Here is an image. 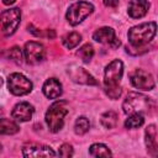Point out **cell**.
I'll return each mask as SVG.
<instances>
[{"instance_id":"cell-1","label":"cell","mask_w":158,"mask_h":158,"mask_svg":"<svg viewBox=\"0 0 158 158\" xmlns=\"http://www.w3.org/2000/svg\"><path fill=\"white\" fill-rule=\"evenodd\" d=\"M123 74V63L120 59H114L111 60L104 70V85H105V93L106 95L116 100L121 96V86L120 81Z\"/></svg>"},{"instance_id":"cell-2","label":"cell","mask_w":158,"mask_h":158,"mask_svg":"<svg viewBox=\"0 0 158 158\" xmlns=\"http://www.w3.org/2000/svg\"><path fill=\"white\" fill-rule=\"evenodd\" d=\"M156 32H157L156 22H144L131 27L127 32V38L132 47L139 48L147 44L148 42H151L156 36Z\"/></svg>"},{"instance_id":"cell-3","label":"cell","mask_w":158,"mask_h":158,"mask_svg":"<svg viewBox=\"0 0 158 158\" xmlns=\"http://www.w3.org/2000/svg\"><path fill=\"white\" fill-rule=\"evenodd\" d=\"M68 112H69V109H68L67 101L59 100V101L53 102L48 107L46 116H44L48 130L53 133L59 132L64 126V117L68 115Z\"/></svg>"},{"instance_id":"cell-4","label":"cell","mask_w":158,"mask_h":158,"mask_svg":"<svg viewBox=\"0 0 158 158\" xmlns=\"http://www.w3.org/2000/svg\"><path fill=\"white\" fill-rule=\"evenodd\" d=\"M151 107H152L151 98L136 91L128 93L122 102V110L126 115H132V114L146 115L149 112Z\"/></svg>"},{"instance_id":"cell-5","label":"cell","mask_w":158,"mask_h":158,"mask_svg":"<svg viewBox=\"0 0 158 158\" xmlns=\"http://www.w3.org/2000/svg\"><path fill=\"white\" fill-rule=\"evenodd\" d=\"M94 11V5L89 1H77L72 4L65 14V19L69 25L77 26L83 22Z\"/></svg>"},{"instance_id":"cell-6","label":"cell","mask_w":158,"mask_h":158,"mask_svg":"<svg viewBox=\"0 0 158 158\" xmlns=\"http://www.w3.org/2000/svg\"><path fill=\"white\" fill-rule=\"evenodd\" d=\"M21 22V10L17 7L4 10L0 14V28L4 36H11L16 32Z\"/></svg>"},{"instance_id":"cell-7","label":"cell","mask_w":158,"mask_h":158,"mask_svg":"<svg viewBox=\"0 0 158 158\" xmlns=\"http://www.w3.org/2000/svg\"><path fill=\"white\" fill-rule=\"evenodd\" d=\"M32 88V81L21 73H11L7 77V89L16 96H22L31 93Z\"/></svg>"},{"instance_id":"cell-8","label":"cell","mask_w":158,"mask_h":158,"mask_svg":"<svg viewBox=\"0 0 158 158\" xmlns=\"http://www.w3.org/2000/svg\"><path fill=\"white\" fill-rule=\"evenodd\" d=\"M130 81L136 89L143 90V91H149L154 89V85H156L153 75L143 69H135L130 74Z\"/></svg>"},{"instance_id":"cell-9","label":"cell","mask_w":158,"mask_h":158,"mask_svg":"<svg viewBox=\"0 0 158 158\" xmlns=\"http://www.w3.org/2000/svg\"><path fill=\"white\" fill-rule=\"evenodd\" d=\"M44 47L42 43L36 41H30L25 43L23 47V57L28 64H37L44 59Z\"/></svg>"},{"instance_id":"cell-10","label":"cell","mask_w":158,"mask_h":158,"mask_svg":"<svg viewBox=\"0 0 158 158\" xmlns=\"http://www.w3.org/2000/svg\"><path fill=\"white\" fill-rule=\"evenodd\" d=\"M93 40L96 41V42H99V43H106L111 48H117L121 44L120 40L116 37L115 31L111 27H101V28H98L93 33Z\"/></svg>"},{"instance_id":"cell-11","label":"cell","mask_w":158,"mask_h":158,"mask_svg":"<svg viewBox=\"0 0 158 158\" xmlns=\"http://www.w3.org/2000/svg\"><path fill=\"white\" fill-rule=\"evenodd\" d=\"M68 74L74 83L84 84V85H96L98 84L95 78L89 72H86L84 68H81L77 64H73L68 68Z\"/></svg>"},{"instance_id":"cell-12","label":"cell","mask_w":158,"mask_h":158,"mask_svg":"<svg viewBox=\"0 0 158 158\" xmlns=\"http://www.w3.org/2000/svg\"><path fill=\"white\" fill-rule=\"evenodd\" d=\"M22 156L31 158V157H56L57 153L49 147V146H42V144H26L22 148Z\"/></svg>"},{"instance_id":"cell-13","label":"cell","mask_w":158,"mask_h":158,"mask_svg":"<svg viewBox=\"0 0 158 158\" xmlns=\"http://www.w3.org/2000/svg\"><path fill=\"white\" fill-rule=\"evenodd\" d=\"M33 112H35V107L30 102L22 101V102H19V104H16L14 106V109L11 111V116L16 121L27 122V121H30L32 118Z\"/></svg>"},{"instance_id":"cell-14","label":"cell","mask_w":158,"mask_h":158,"mask_svg":"<svg viewBox=\"0 0 158 158\" xmlns=\"http://www.w3.org/2000/svg\"><path fill=\"white\" fill-rule=\"evenodd\" d=\"M144 142L147 147V152L152 157L158 156V142H157V128L156 125L147 126L144 131Z\"/></svg>"},{"instance_id":"cell-15","label":"cell","mask_w":158,"mask_h":158,"mask_svg":"<svg viewBox=\"0 0 158 158\" xmlns=\"http://www.w3.org/2000/svg\"><path fill=\"white\" fill-rule=\"evenodd\" d=\"M149 9V2L147 0H131L127 7V14L132 19L143 17Z\"/></svg>"},{"instance_id":"cell-16","label":"cell","mask_w":158,"mask_h":158,"mask_svg":"<svg viewBox=\"0 0 158 158\" xmlns=\"http://www.w3.org/2000/svg\"><path fill=\"white\" fill-rule=\"evenodd\" d=\"M42 91L44 94L46 98L48 99H57L62 95L63 89H62V84L58 79L56 78H49L44 81L43 86H42Z\"/></svg>"},{"instance_id":"cell-17","label":"cell","mask_w":158,"mask_h":158,"mask_svg":"<svg viewBox=\"0 0 158 158\" xmlns=\"http://www.w3.org/2000/svg\"><path fill=\"white\" fill-rule=\"evenodd\" d=\"M20 131L17 122L10 118H0V135H15Z\"/></svg>"},{"instance_id":"cell-18","label":"cell","mask_w":158,"mask_h":158,"mask_svg":"<svg viewBox=\"0 0 158 158\" xmlns=\"http://www.w3.org/2000/svg\"><path fill=\"white\" fill-rule=\"evenodd\" d=\"M89 154L91 157H111L112 152L104 143H94L89 148Z\"/></svg>"},{"instance_id":"cell-19","label":"cell","mask_w":158,"mask_h":158,"mask_svg":"<svg viewBox=\"0 0 158 158\" xmlns=\"http://www.w3.org/2000/svg\"><path fill=\"white\" fill-rule=\"evenodd\" d=\"M80 41H81V35L78 33V32H75V31L69 32V33H67V35H64L62 37V42H63L64 47L68 48V49L75 48L80 43Z\"/></svg>"},{"instance_id":"cell-20","label":"cell","mask_w":158,"mask_h":158,"mask_svg":"<svg viewBox=\"0 0 158 158\" xmlns=\"http://www.w3.org/2000/svg\"><path fill=\"white\" fill-rule=\"evenodd\" d=\"M100 122L105 128H114L117 125V114L115 111H106L101 115Z\"/></svg>"},{"instance_id":"cell-21","label":"cell","mask_w":158,"mask_h":158,"mask_svg":"<svg viewBox=\"0 0 158 158\" xmlns=\"http://www.w3.org/2000/svg\"><path fill=\"white\" fill-rule=\"evenodd\" d=\"M90 128V121L89 118H86L85 116H80L75 120V123H74V132L79 136H83L85 135Z\"/></svg>"},{"instance_id":"cell-22","label":"cell","mask_w":158,"mask_h":158,"mask_svg":"<svg viewBox=\"0 0 158 158\" xmlns=\"http://www.w3.org/2000/svg\"><path fill=\"white\" fill-rule=\"evenodd\" d=\"M144 122V116L141 114H132L128 116V118L125 121V127L128 130H135L138 128L143 125Z\"/></svg>"},{"instance_id":"cell-23","label":"cell","mask_w":158,"mask_h":158,"mask_svg":"<svg viewBox=\"0 0 158 158\" xmlns=\"http://www.w3.org/2000/svg\"><path fill=\"white\" fill-rule=\"evenodd\" d=\"M78 56L83 59L84 63L90 62L91 58H93V56H94V48H93V46H91L90 43L83 44V46L78 49Z\"/></svg>"},{"instance_id":"cell-24","label":"cell","mask_w":158,"mask_h":158,"mask_svg":"<svg viewBox=\"0 0 158 158\" xmlns=\"http://www.w3.org/2000/svg\"><path fill=\"white\" fill-rule=\"evenodd\" d=\"M7 56H9L10 59H12V60L16 62V63H21V62H22V52H21V49H20L19 47H16V46L9 49Z\"/></svg>"},{"instance_id":"cell-25","label":"cell","mask_w":158,"mask_h":158,"mask_svg":"<svg viewBox=\"0 0 158 158\" xmlns=\"http://www.w3.org/2000/svg\"><path fill=\"white\" fill-rule=\"evenodd\" d=\"M73 154H74L73 147H72V144H69V143H63V144L59 147V149H58V156H59V157L68 158V157H72Z\"/></svg>"},{"instance_id":"cell-26","label":"cell","mask_w":158,"mask_h":158,"mask_svg":"<svg viewBox=\"0 0 158 158\" xmlns=\"http://www.w3.org/2000/svg\"><path fill=\"white\" fill-rule=\"evenodd\" d=\"M16 1H17V0H2L4 5H7V6H9V5H12V4L16 2Z\"/></svg>"},{"instance_id":"cell-27","label":"cell","mask_w":158,"mask_h":158,"mask_svg":"<svg viewBox=\"0 0 158 158\" xmlns=\"http://www.w3.org/2000/svg\"><path fill=\"white\" fill-rule=\"evenodd\" d=\"M104 4H105L106 6H109V4H110V0H104Z\"/></svg>"},{"instance_id":"cell-28","label":"cell","mask_w":158,"mask_h":158,"mask_svg":"<svg viewBox=\"0 0 158 158\" xmlns=\"http://www.w3.org/2000/svg\"><path fill=\"white\" fill-rule=\"evenodd\" d=\"M1 149H2V146H1V144H0V152H1Z\"/></svg>"}]
</instances>
